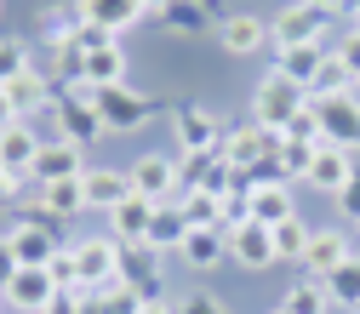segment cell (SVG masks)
Listing matches in <instances>:
<instances>
[{
  "mask_svg": "<svg viewBox=\"0 0 360 314\" xmlns=\"http://www.w3.org/2000/svg\"><path fill=\"white\" fill-rule=\"evenodd\" d=\"M354 251H349V235L343 229H314L309 235V251H303V263H297V275L303 280H326L338 263H349Z\"/></svg>",
  "mask_w": 360,
  "mask_h": 314,
  "instance_id": "cell-13",
  "label": "cell"
},
{
  "mask_svg": "<svg viewBox=\"0 0 360 314\" xmlns=\"http://www.w3.org/2000/svg\"><path fill=\"white\" fill-rule=\"evenodd\" d=\"M143 6H149V18H160V12H166V0H143Z\"/></svg>",
  "mask_w": 360,
  "mask_h": 314,
  "instance_id": "cell-50",
  "label": "cell"
},
{
  "mask_svg": "<svg viewBox=\"0 0 360 314\" xmlns=\"http://www.w3.org/2000/svg\"><path fill=\"white\" fill-rule=\"evenodd\" d=\"M69 251H75V292H80V297L120 275V240H115V235H86V240H75Z\"/></svg>",
  "mask_w": 360,
  "mask_h": 314,
  "instance_id": "cell-4",
  "label": "cell"
},
{
  "mask_svg": "<svg viewBox=\"0 0 360 314\" xmlns=\"http://www.w3.org/2000/svg\"><path fill=\"white\" fill-rule=\"evenodd\" d=\"M338 52H343V58H349V69H354V74H360V29H354V34H349V40H343V46H338Z\"/></svg>",
  "mask_w": 360,
  "mask_h": 314,
  "instance_id": "cell-44",
  "label": "cell"
},
{
  "mask_svg": "<svg viewBox=\"0 0 360 314\" xmlns=\"http://www.w3.org/2000/svg\"><path fill=\"white\" fill-rule=\"evenodd\" d=\"M326 23H332V12H321V6H309V0H292V6H281L275 12V23H269V46H309V40H326Z\"/></svg>",
  "mask_w": 360,
  "mask_h": 314,
  "instance_id": "cell-9",
  "label": "cell"
},
{
  "mask_svg": "<svg viewBox=\"0 0 360 314\" xmlns=\"http://www.w3.org/2000/svg\"><path fill=\"white\" fill-rule=\"evenodd\" d=\"M281 308L286 314H332V292H326V280H303L297 275V286L281 297Z\"/></svg>",
  "mask_w": 360,
  "mask_h": 314,
  "instance_id": "cell-32",
  "label": "cell"
},
{
  "mask_svg": "<svg viewBox=\"0 0 360 314\" xmlns=\"http://www.w3.org/2000/svg\"><path fill=\"white\" fill-rule=\"evenodd\" d=\"M40 131L29 126V120H18V126H6L0 131V166H12V171H29L34 166V155H40Z\"/></svg>",
  "mask_w": 360,
  "mask_h": 314,
  "instance_id": "cell-24",
  "label": "cell"
},
{
  "mask_svg": "<svg viewBox=\"0 0 360 314\" xmlns=\"http://www.w3.org/2000/svg\"><path fill=\"white\" fill-rule=\"evenodd\" d=\"M200 6H212V0H200Z\"/></svg>",
  "mask_w": 360,
  "mask_h": 314,
  "instance_id": "cell-54",
  "label": "cell"
},
{
  "mask_svg": "<svg viewBox=\"0 0 360 314\" xmlns=\"http://www.w3.org/2000/svg\"><path fill=\"white\" fill-rule=\"evenodd\" d=\"M46 115L58 126V138H69L75 149H92L98 138H109V126H103V115L92 103V86H69V92H58Z\"/></svg>",
  "mask_w": 360,
  "mask_h": 314,
  "instance_id": "cell-1",
  "label": "cell"
},
{
  "mask_svg": "<svg viewBox=\"0 0 360 314\" xmlns=\"http://www.w3.org/2000/svg\"><path fill=\"white\" fill-rule=\"evenodd\" d=\"M75 303H80V292H63V297H58L46 314H75Z\"/></svg>",
  "mask_w": 360,
  "mask_h": 314,
  "instance_id": "cell-46",
  "label": "cell"
},
{
  "mask_svg": "<svg viewBox=\"0 0 360 314\" xmlns=\"http://www.w3.org/2000/svg\"><path fill=\"white\" fill-rule=\"evenodd\" d=\"M223 166H235V171H252L257 160H263V131L257 126H229L223 131Z\"/></svg>",
  "mask_w": 360,
  "mask_h": 314,
  "instance_id": "cell-26",
  "label": "cell"
},
{
  "mask_svg": "<svg viewBox=\"0 0 360 314\" xmlns=\"http://www.w3.org/2000/svg\"><path fill=\"white\" fill-rule=\"evenodd\" d=\"M0 314H6V297H0Z\"/></svg>",
  "mask_w": 360,
  "mask_h": 314,
  "instance_id": "cell-52",
  "label": "cell"
},
{
  "mask_svg": "<svg viewBox=\"0 0 360 314\" xmlns=\"http://www.w3.org/2000/svg\"><path fill=\"white\" fill-rule=\"evenodd\" d=\"M269 314H286V308H269Z\"/></svg>",
  "mask_w": 360,
  "mask_h": 314,
  "instance_id": "cell-53",
  "label": "cell"
},
{
  "mask_svg": "<svg viewBox=\"0 0 360 314\" xmlns=\"http://www.w3.org/2000/svg\"><path fill=\"white\" fill-rule=\"evenodd\" d=\"M155 257H160V251H149V246H120V280L138 292L143 303H160V292H166Z\"/></svg>",
  "mask_w": 360,
  "mask_h": 314,
  "instance_id": "cell-17",
  "label": "cell"
},
{
  "mask_svg": "<svg viewBox=\"0 0 360 314\" xmlns=\"http://www.w3.org/2000/svg\"><path fill=\"white\" fill-rule=\"evenodd\" d=\"M309 6H321V12H332V18H338V12L349 6V0H309Z\"/></svg>",
  "mask_w": 360,
  "mask_h": 314,
  "instance_id": "cell-47",
  "label": "cell"
},
{
  "mask_svg": "<svg viewBox=\"0 0 360 314\" xmlns=\"http://www.w3.org/2000/svg\"><path fill=\"white\" fill-rule=\"evenodd\" d=\"M46 268H52V280H58V292H75V251H69V246H63V251H58V257H52Z\"/></svg>",
  "mask_w": 360,
  "mask_h": 314,
  "instance_id": "cell-42",
  "label": "cell"
},
{
  "mask_svg": "<svg viewBox=\"0 0 360 314\" xmlns=\"http://www.w3.org/2000/svg\"><path fill=\"white\" fill-rule=\"evenodd\" d=\"M160 23L172 34H212V6H200V0H166Z\"/></svg>",
  "mask_w": 360,
  "mask_h": 314,
  "instance_id": "cell-29",
  "label": "cell"
},
{
  "mask_svg": "<svg viewBox=\"0 0 360 314\" xmlns=\"http://www.w3.org/2000/svg\"><path fill=\"white\" fill-rule=\"evenodd\" d=\"M80 171H86V149H75L69 138H52V143H40L29 183H58V177H80Z\"/></svg>",
  "mask_w": 360,
  "mask_h": 314,
  "instance_id": "cell-15",
  "label": "cell"
},
{
  "mask_svg": "<svg viewBox=\"0 0 360 314\" xmlns=\"http://www.w3.org/2000/svg\"><path fill=\"white\" fill-rule=\"evenodd\" d=\"M6 98H12V109H18L23 120H29V115H40V109H52V98H58V92H52L46 69L34 63V69H23L18 80H6Z\"/></svg>",
  "mask_w": 360,
  "mask_h": 314,
  "instance_id": "cell-21",
  "label": "cell"
},
{
  "mask_svg": "<svg viewBox=\"0 0 360 314\" xmlns=\"http://www.w3.org/2000/svg\"><path fill=\"white\" fill-rule=\"evenodd\" d=\"M18 120H23V115L12 109V98H6V86H0V131H6V126H18Z\"/></svg>",
  "mask_w": 360,
  "mask_h": 314,
  "instance_id": "cell-45",
  "label": "cell"
},
{
  "mask_svg": "<svg viewBox=\"0 0 360 314\" xmlns=\"http://www.w3.org/2000/svg\"><path fill=\"white\" fill-rule=\"evenodd\" d=\"M0 297H6V314H46L63 292H58V280H52L46 263H23L18 275L6 280V292H0Z\"/></svg>",
  "mask_w": 360,
  "mask_h": 314,
  "instance_id": "cell-7",
  "label": "cell"
},
{
  "mask_svg": "<svg viewBox=\"0 0 360 314\" xmlns=\"http://www.w3.org/2000/svg\"><path fill=\"white\" fill-rule=\"evenodd\" d=\"M184 235H189V217L184 211H177V200L172 206H155V223H149V251H177V246H184Z\"/></svg>",
  "mask_w": 360,
  "mask_h": 314,
  "instance_id": "cell-27",
  "label": "cell"
},
{
  "mask_svg": "<svg viewBox=\"0 0 360 314\" xmlns=\"http://www.w3.org/2000/svg\"><path fill=\"white\" fill-rule=\"evenodd\" d=\"M223 240H229V263H240V268H275L281 257H275V229H263L257 217H246V223H229L223 229Z\"/></svg>",
  "mask_w": 360,
  "mask_h": 314,
  "instance_id": "cell-11",
  "label": "cell"
},
{
  "mask_svg": "<svg viewBox=\"0 0 360 314\" xmlns=\"http://www.w3.org/2000/svg\"><path fill=\"white\" fill-rule=\"evenodd\" d=\"M252 217L263 229H275V223L297 217V200H292V183H252Z\"/></svg>",
  "mask_w": 360,
  "mask_h": 314,
  "instance_id": "cell-23",
  "label": "cell"
},
{
  "mask_svg": "<svg viewBox=\"0 0 360 314\" xmlns=\"http://www.w3.org/2000/svg\"><path fill=\"white\" fill-rule=\"evenodd\" d=\"M23 69H34V52H29V40L6 34V40H0V86H6V80H18Z\"/></svg>",
  "mask_w": 360,
  "mask_h": 314,
  "instance_id": "cell-36",
  "label": "cell"
},
{
  "mask_svg": "<svg viewBox=\"0 0 360 314\" xmlns=\"http://www.w3.org/2000/svg\"><path fill=\"white\" fill-rule=\"evenodd\" d=\"M321 58H326V40H309V46H281V52H275V74L297 80L303 92H309L314 74H321Z\"/></svg>",
  "mask_w": 360,
  "mask_h": 314,
  "instance_id": "cell-22",
  "label": "cell"
},
{
  "mask_svg": "<svg viewBox=\"0 0 360 314\" xmlns=\"http://www.w3.org/2000/svg\"><path fill=\"white\" fill-rule=\"evenodd\" d=\"M126 177H131V195H143L149 206H172L184 195V166L166 160V155H138L126 166Z\"/></svg>",
  "mask_w": 360,
  "mask_h": 314,
  "instance_id": "cell-5",
  "label": "cell"
},
{
  "mask_svg": "<svg viewBox=\"0 0 360 314\" xmlns=\"http://www.w3.org/2000/svg\"><path fill=\"white\" fill-rule=\"evenodd\" d=\"M309 235H314V229H309L303 217H286V223H275V257L297 268V263H303V251H309Z\"/></svg>",
  "mask_w": 360,
  "mask_h": 314,
  "instance_id": "cell-34",
  "label": "cell"
},
{
  "mask_svg": "<svg viewBox=\"0 0 360 314\" xmlns=\"http://www.w3.org/2000/svg\"><path fill=\"white\" fill-rule=\"evenodd\" d=\"M343 18H354V23H360V0H349V6H343Z\"/></svg>",
  "mask_w": 360,
  "mask_h": 314,
  "instance_id": "cell-51",
  "label": "cell"
},
{
  "mask_svg": "<svg viewBox=\"0 0 360 314\" xmlns=\"http://www.w3.org/2000/svg\"><path fill=\"white\" fill-rule=\"evenodd\" d=\"M138 314H172V308H166V303H143Z\"/></svg>",
  "mask_w": 360,
  "mask_h": 314,
  "instance_id": "cell-49",
  "label": "cell"
},
{
  "mask_svg": "<svg viewBox=\"0 0 360 314\" xmlns=\"http://www.w3.org/2000/svg\"><path fill=\"white\" fill-rule=\"evenodd\" d=\"M177 211L189 217V229H223V200L206 189H184L177 195Z\"/></svg>",
  "mask_w": 360,
  "mask_h": 314,
  "instance_id": "cell-30",
  "label": "cell"
},
{
  "mask_svg": "<svg viewBox=\"0 0 360 314\" xmlns=\"http://www.w3.org/2000/svg\"><path fill=\"white\" fill-rule=\"evenodd\" d=\"M354 29H360V23H354Z\"/></svg>",
  "mask_w": 360,
  "mask_h": 314,
  "instance_id": "cell-57",
  "label": "cell"
},
{
  "mask_svg": "<svg viewBox=\"0 0 360 314\" xmlns=\"http://www.w3.org/2000/svg\"><path fill=\"white\" fill-rule=\"evenodd\" d=\"M80 183H86V211H103V217L131 195V177H126L120 166H86Z\"/></svg>",
  "mask_w": 360,
  "mask_h": 314,
  "instance_id": "cell-18",
  "label": "cell"
},
{
  "mask_svg": "<svg viewBox=\"0 0 360 314\" xmlns=\"http://www.w3.org/2000/svg\"><path fill=\"white\" fill-rule=\"evenodd\" d=\"M149 223H155V206H149L143 195H126V200L109 211V235H115L120 246H143V240H149Z\"/></svg>",
  "mask_w": 360,
  "mask_h": 314,
  "instance_id": "cell-19",
  "label": "cell"
},
{
  "mask_svg": "<svg viewBox=\"0 0 360 314\" xmlns=\"http://www.w3.org/2000/svg\"><path fill=\"white\" fill-rule=\"evenodd\" d=\"M217 40H223V52H235V58H252L269 46V23L252 18V12H235V18H223L217 23Z\"/></svg>",
  "mask_w": 360,
  "mask_h": 314,
  "instance_id": "cell-20",
  "label": "cell"
},
{
  "mask_svg": "<svg viewBox=\"0 0 360 314\" xmlns=\"http://www.w3.org/2000/svg\"><path fill=\"white\" fill-rule=\"evenodd\" d=\"M98 115L109 131H138L149 126L155 115H166V98H149V92H131V86H103V92H92Z\"/></svg>",
  "mask_w": 360,
  "mask_h": 314,
  "instance_id": "cell-3",
  "label": "cell"
},
{
  "mask_svg": "<svg viewBox=\"0 0 360 314\" xmlns=\"http://www.w3.org/2000/svg\"><path fill=\"white\" fill-rule=\"evenodd\" d=\"M303 109H309V92H303L297 80H286V74H275V69L257 80V92H252V126H281V131H286Z\"/></svg>",
  "mask_w": 360,
  "mask_h": 314,
  "instance_id": "cell-2",
  "label": "cell"
},
{
  "mask_svg": "<svg viewBox=\"0 0 360 314\" xmlns=\"http://www.w3.org/2000/svg\"><path fill=\"white\" fill-rule=\"evenodd\" d=\"M349 314H360V308H349Z\"/></svg>",
  "mask_w": 360,
  "mask_h": 314,
  "instance_id": "cell-55",
  "label": "cell"
},
{
  "mask_svg": "<svg viewBox=\"0 0 360 314\" xmlns=\"http://www.w3.org/2000/svg\"><path fill=\"white\" fill-rule=\"evenodd\" d=\"M354 86H360V74H354Z\"/></svg>",
  "mask_w": 360,
  "mask_h": 314,
  "instance_id": "cell-56",
  "label": "cell"
},
{
  "mask_svg": "<svg viewBox=\"0 0 360 314\" xmlns=\"http://www.w3.org/2000/svg\"><path fill=\"white\" fill-rule=\"evenodd\" d=\"M86 297H92V303H98L103 314H138V308H143V297L131 292V286H126L120 275H115V280H103L98 292H86Z\"/></svg>",
  "mask_w": 360,
  "mask_h": 314,
  "instance_id": "cell-35",
  "label": "cell"
},
{
  "mask_svg": "<svg viewBox=\"0 0 360 314\" xmlns=\"http://www.w3.org/2000/svg\"><path fill=\"white\" fill-rule=\"evenodd\" d=\"M177 257L206 275V268H217L223 257H229V240H223V229H189V235H184V246H177Z\"/></svg>",
  "mask_w": 360,
  "mask_h": 314,
  "instance_id": "cell-25",
  "label": "cell"
},
{
  "mask_svg": "<svg viewBox=\"0 0 360 314\" xmlns=\"http://www.w3.org/2000/svg\"><path fill=\"white\" fill-rule=\"evenodd\" d=\"M6 240H12L18 263H52V257L63 251V235H58V217H46V211H29V217H18L12 229H6Z\"/></svg>",
  "mask_w": 360,
  "mask_h": 314,
  "instance_id": "cell-10",
  "label": "cell"
},
{
  "mask_svg": "<svg viewBox=\"0 0 360 314\" xmlns=\"http://www.w3.org/2000/svg\"><path fill=\"white\" fill-rule=\"evenodd\" d=\"M86 86L92 92H103V86H126V52L120 46H103L86 58Z\"/></svg>",
  "mask_w": 360,
  "mask_h": 314,
  "instance_id": "cell-31",
  "label": "cell"
},
{
  "mask_svg": "<svg viewBox=\"0 0 360 314\" xmlns=\"http://www.w3.org/2000/svg\"><path fill=\"white\" fill-rule=\"evenodd\" d=\"M354 149H338V143H321V149H314V166H309V177H303V183L309 189H321V195H338L343 183H349V177H354Z\"/></svg>",
  "mask_w": 360,
  "mask_h": 314,
  "instance_id": "cell-16",
  "label": "cell"
},
{
  "mask_svg": "<svg viewBox=\"0 0 360 314\" xmlns=\"http://www.w3.org/2000/svg\"><path fill=\"white\" fill-rule=\"evenodd\" d=\"M75 314H103V308H98L92 297H80V303H75Z\"/></svg>",
  "mask_w": 360,
  "mask_h": 314,
  "instance_id": "cell-48",
  "label": "cell"
},
{
  "mask_svg": "<svg viewBox=\"0 0 360 314\" xmlns=\"http://www.w3.org/2000/svg\"><path fill=\"white\" fill-rule=\"evenodd\" d=\"M332 92H354V69H349V58H343L338 46H326L321 74H314V86H309V98H332Z\"/></svg>",
  "mask_w": 360,
  "mask_h": 314,
  "instance_id": "cell-28",
  "label": "cell"
},
{
  "mask_svg": "<svg viewBox=\"0 0 360 314\" xmlns=\"http://www.w3.org/2000/svg\"><path fill=\"white\" fill-rule=\"evenodd\" d=\"M0 200H29V171L0 166Z\"/></svg>",
  "mask_w": 360,
  "mask_h": 314,
  "instance_id": "cell-41",
  "label": "cell"
},
{
  "mask_svg": "<svg viewBox=\"0 0 360 314\" xmlns=\"http://www.w3.org/2000/svg\"><path fill=\"white\" fill-rule=\"evenodd\" d=\"M332 200H338V217H349L354 229H360V166H354V177H349V183H343Z\"/></svg>",
  "mask_w": 360,
  "mask_h": 314,
  "instance_id": "cell-40",
  "label": "cell"
},
{
  "mask_svg": "<svg viewBox=\"0 0 360 314\" xmlns=\"http://www.w3.org/2000/svg\"><path fill=\"white\" fill-rule=\"evenodd\" d=\"M86 177V171H80ZM80 177H58V183H29V211H46V217H75V211H86V183Z\"/></svg>",
  "mask_w": 360,
  "mask_h": 314,
  "instance_id": "cell-12",
  "label": "cell"
},
{
  "mask_svg": "<svg viewBox=\"0 0 360 314\" xmlns=\"http://www.w3.org/2000/svg\"><path fill=\"white\" fill-rule=\"evenodd\" d=\"M314 149H321V143H297V138H286V149L275 155V160H281V171H286V183L309 177V166H314Z\"/></svg>",
  "mask_w": 360,
  "mask_h": 314,
  "instance_id": "cell-37",
  "label": "cell"
},
{
  "mask_svg": "<svg viewBox=\"0 0 360 314\" xmlns=\"http://www.w3.org/2000/svg\"><path fill=\"white\" fill-rule=\"evenodd\" d=\"M69 40H75L86 58L103 52V46H120V34H109V29H98V23H80V18H75V29H69Z\"/></svg>",
  "mask_w": 360,
  "mask_h": 314,
  "instance_id": "cell-38",
  "label": "cell"
},
{
  "mask_svg": "<svg viewBox=\"0 0 360 314\" xmlns=\"http://www.w3.org/2000/svg\"><path fill=\"white\" fill-rule=\"evenodd\" d=\"M326 292H332V308H360V251L326 275Z\"/></svg>",
  "mask_w": 360,
  "mask_h": 314,
  "instance_id": "cell-33",
  "label": "cell"
},
{
  "mask_svg": "<svg viewBox=\"0 0 360 314\" xmlns=\"http://www.w3.org/2000/svg\"><path fill=\"white\" fill-rule=\"evenodd\" d=\"M172 314H229V303H223L217 292H184L172 303Z\"/></svg>",
  "mask_w": 360,
  "mask_h": 314,
  "instance_id": "cell-39",
  "label": "cell"
},
{
  "mask_svg": "<svg viewBox=\"0 0 360 314\" xmlns=\"http://www.w3.org/2000/svg\"><path fill=\"white\" fill-rule=\"evenodd\" d=\"M75 12H80V23H98L109 34H126V29H138L149 18L143 0H75Z\"/></svg>",
  "mask_w": 360,
  "mask_h": 314,
  "instance_id": "cell-14",
  "label": "cell"
},
{
  "mask_svg": "<svg viewBox=\"0 0 360 314\" xmlns=\"http://www.w3.org/2000/svg\"><path fill=\"white\" fill-rule=\"evenodd\" d=\"M18 268H23V263H18V251H12V240L0 235V292H6V280L18 275Z\"/></svg>",
  "mask_w": 360,
  "mask_h": 314,
  "instance_id": "cell-43",
  "label": "cell"
},
{
  "mask_svg": "<svg viewBox=\"0 0 360 314\" xmlns=\"http://www.w3.org/2000/svg\"><path fill=\"white\" fill-rule=\"evenodd\" d=\"M172 131H177V149H184V160H195V155H217V149H223V120H217L206 103H177V109H172Z\"/></svg>",
  "mask_w": 360,
  "mask_h": 314,
  "instance_id": "cell-6",
  "label": "cell"
},
{
  "mask_svg": "<svg viewBox=\"0 0 360 314\" xmlns=\"http://www.w3.org/2000/svg\"><path fill=\"white\" fill-rule=\"evenodd\" d=\"M321 138L338 149H360V92H332V98H309Z\"/></svg>",
  "mask_w": 360,
  "mask_h": 314,
  "instance_id": "cell-8",
  "label": "cell"
}]
</instances>
